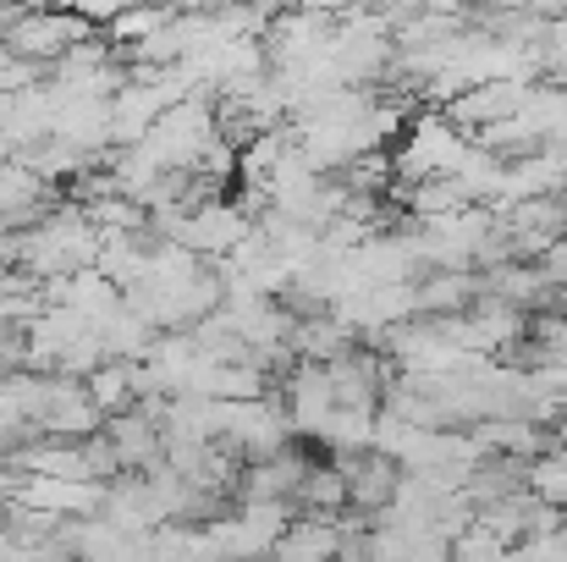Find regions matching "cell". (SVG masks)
Instances as JSON below:
<instances>
[{
  "label": "cell",
  "instance_id": "1",
  "mask_svg": "<svg viewBox=\"0 0 567 562\" xmlns=\"http://www.w3.org/2000/svg\"><path fill=\"white\" fill-rule=\"evenodd\" d=\"M83 28H89V22H83L78 11H66V6H61V17H55V11H39V17L11 22V33H6V39H11V50H17V55H28V61H44V55H55V61H61V55L83 39Z\"/></svg>",
  "mask_w": 567,
  "mask_h": 562
},
{
  "label": "cell",
  "instance_id": "2",
  "mask_svg": "<svg viewBox=\"0 0 567 562\" xmlns=\"http://www.w3.org/2000/svg\"><path fill=\"white\" fill-rule=\"evenodd\" d=\"M529 491L540 497V502H551V508H567V441L563 447H540L535 458H529Z\"/></svg>",
  "mask_w": 567,
  "mask_h": 562
},
{
  "label": "cell",
  "instance_id": "3",
  "mask_svg": "<svg viewBox=\"0 0 567 562\" xmlns=\"http://www.w3.org/2000/svg\"><path fill=\"white\" fill-rule=\"evenodd\" d=\"M61 6H66V11H78L83 22H116L133 0H61Z\"/></svg>",
  "mask_w": 567,
  "mask_h": 562
}]
</instances>
